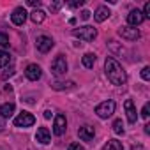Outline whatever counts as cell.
Here are the masks:
<instances>
[{
    "mask_svg": "<svg viewBox=\"0 0 150 150\" xmlns=\"http://www.w3.org/2000/svg\"><path fill=\"white\" fill-rule=\"evenodd\" d=\"M104 71H106L108 80H110L113 85H117V87L125 85L127 74H125V71L122 69V65H120L113 57H108V58H106V62H104Z\"/></svg>",
    "mask_w": 150,
    "mask_h": 150,
    "instance_id": "1",
    "label": "cell"
},
{
    "mask_svg": "<svg viewBox=\"0 0 150 150\" xmlns=\"http://www.w3.org/2000/svg\"><path fill=\"white\" fill-rule=\"evenodd\" d=\"M72 34H74V37H78V39H81V41H85V42H92V41L97 37V30H96L94 27H90V25L74 28Z\"/></svg>",
    "mask_w": 150,
    "mask_h": 150,
    "instance_id": "2",
    "label": "cell"
},
{
    "mask_svg": "<svg viewBox=\"0 0 150 150\" xmlns=\"http://www.w3.org/2000/svg\"><path fill=\"white\" fill-rule=\"evenodd\" d=\"M96 113H97V117L99 118H108V117H111L113 113H115V101H103L101 104H97L96 106Z\"/></svg>",
    "mask_w": 150,
    "mask_h": 150,
    "instance_id": "3",
    "label": "cell"
},
{
    "mask_svg": "<svg viewBox=\"0 0 150 150\" xmlns=\"http://www.w3.org/2000/svg\"><path fill=\"white\" fill-rule=\"evenodd\" d=\"M51 72L55 74V76H64V74L67 72V62H65V57L64 55H58L53 64H51Z\"/></svg>",
    "mask_w": 150,
    "mask_h": 150,
    "instance_id": "4",
    "label": "cell"
},
{
    "mask_svg": "<svg viewBox=\"0 0 150 150\" xmlns=\"http://www.w3.org/2000/svg\"><path fill=\"white\" fill-rule=\"evenodd\" d=\"M35 124V117L28 111H21L16 118H14V125L16 127H30Z\"/></svg>",
    "mask_w": 150,
    "mask_h": 150,
    "instance_id": "5",
    "label": "cell"
},
{
    "mask_svg": "<svg viewBox=\"0 0 150 150\" xmlns=\"http://www.w3.org/2000/svg\"><path fill=\"white\" fill-rule=\"evenodd\" d=\"M35 46H37V50H39L41 53H48V51L55 46V42H53L51 37H48V35H41V37H37Z\"/></svg>",
    "mask_w": 150,
    "mask_h": 150,
    "instance_id": "6",
    "label": "cell"
},
{
    "mask_svg": "<svg viewBox=\"0 0 150 150\" xmlns=\"http://www.w3.org/2000/svg\"><path fill=\"white\" fill-rule=\"evenodd\" d=\"M65 129H67V120H65V115L58 113V115L55 117V124H53V132H55V136H62V134L65 132Z\"/></svg>",
    "mask_w": 150,
    "mask_h": 150,
    "instance_id": "7",
    "label": "cell"
},
{
    "mask_svg": "<svg viewBox=\"0 0 150 150\" xmlns=\"http://www.w3.org/2000/svg\"><path fill=\"white\" fill-rule=\"evenodd\" d=\"M118 35L127 41H136V39H139V30L132 28V27H122V28H118Z\"/></svg>",
    "mask_w": 150,
    "mask_h": 150,
    "instance_id": "8",
    "label": "cell"
},
{
    "mask_svg": "<svg viewBox=\"0 0 150 150\" xmlns=\"http://www.w3.org/2000/svg\"><path fill=\"white\" fill-rule=\"evenodd\" d=\"M25 76H27L30 81H37V80L42 76V71H41V67H39L37 64H30V65H27V69H25Z\"/></svg>",
    "mask_w": 150,
    "mask_h": 150,
    "instance_id": "9",
    "label": "cell"
},
{
    "mask_svg": "<svg viewBox=\"0 0 150 150\" xmlns=\"http://www.w3.org/2000/svg\"><path fill=\"white\" fill-rule=\"evenodd\" d=\"M11 21H13L14 25H18V27L25 25V21H27V11H25L23 7H16V9L13 11V14H11Z\"/></svg>",
    "mask_w": 150,
    "mask_h": 150,
    "instance_id": "10",
    "label": "cell"
},
{
    "mask_svg": "<svg viewBox=\"0 0 150 150\" xmlns=\"http://www.w3.org/2000/svg\"><path fill=\"white\" fill-rule=\"evenodd\" d=\"M143 21H145V18H143V14H141L139 9H132V11L127 14V23H129L132 28H136V27L141 25Z\"/></svg>",
    "mask_w": 150,
    "mask_h": 150,
    "instance_id": "11",
    "label": "cell"
},
{
    "mask_svg": "<svg viewBox=\"0 0 150 150\" xmlns=\"http://www.w3.org/2000/svg\"><path fill=\"white\" fill-rule=\"evenodd\" d=\"M124 108H125V113H127V120H129V124H136L138 115H136V108H134L132 99H127V101L124 103Z\"/></svg>",
    "mask_w": 150,
    "mask_h": 150,
    "instance_id": "12",
    "label": "cell"
},
{
    "mask_svg": "<svg viewBox=\"0 0 150 150\" xmlns=\"http://www.w3.org/2000/svg\"><path fill=\"white\" fill-rule=\"evenodd\" d=\"M110 9L106 7V6H101V7H97L96 9V13H94V20L97 21V23H103V21H106L108 18H110Z\"/></svg>",
    "mask_w": 150,
    "mask_h": 150,
    "instance_id": "13",
    "label": "cell"
},
{
    "mask_svg": "<svg viewBox=\"0 0 150 150\" xmlns=\"http://www.w3.org/2000/svg\"><path fill=\"white\" fill-rule=\"evenodd\" d=\"M78 134H80V138H81L83 141H90V139H94V136H96V129H94L92 125H83V127H80Z\"/></svg>",
    "mask_w": 150,
    "mask_h": 150,
    "instance_id": "14",
    "label": "cell"
},
{
    "mask_svg": "<svg viewBox=\"0 0 150 150\" xmlns=\"http://www.w3.org/2000/svg\"><path fill=\"white\" fill-rule=\"evenodd\" d=\"M35 139L39 143H42V145H48L51 141V134H50V131L46 127H39L37 129V134H35Z\"/></svg>",
    "mask_w": 150,
    "mask_h": 150,
    "instance_id": "15",
    "label": "cell"
},
{
    "mask_svg": "<svg viewBox=\"0 0 150 150\" xmlns=\"http://www.w3.org/2000/svg\"><path fill=\"white\" fill-rule=\"evenodd\" d=\"M13 113H14V104L13 103H6V104L0 106V115H2L4 118L13 117Z\"/></svg>",
    "mask_w": 150,
    "mask_h": 150,
    "instance_id": "16",
    "label": "cell"
},
{
    "mask_svg": "<svg viewBox=\"0 0 150 150\" xmlns=\"http://www.w3.org/2000/svg\"><path fill=\"white\" fill-rule=\"evenodd\" d=\"M72 87H74V81H55V83H51L53 90H69Z\"/></svg>",
    "mask_w": 150,
    "mask_h": 150,
    "instance_id": "17",
    "label": "cell"
},
{
    "mask_svg": "<svg viewBox=\"0 0 150 150\" xmlns=\"http://www.w3.org/2000/svg\"><path fill=\"white\" fill-rule=\"evenodd\" d=\"M44 18H46V13H44V11H41V9H35V11H32V13H30V20H32L34 23H42V21H44Z\"/></svg>",
    "mask_w": 150,
    "mask_h": 150,
    "instance_id": "18",
    "label": "cell"
},
{
    "mask_svg": "<svg viewBox=\"0 0 150 150\" xmlns=\"http://www.w3.org/2000/svg\"><path fill=\"white\" fill-rule=\"evenodd\" d=\"M81 62H83V65H85L87 69H92L94 64H96V55H94V53H85L83 58H81Z\"/></svg>",
    "mask_w": 150,
    "mask_h": 150,
    "instance_id": "19",
    "label": "cell"
},
{
    "mask_svg": "<svg viewBox=\"0 0 150 150\" xmlns=\"http://www.w3.org/2000/svg\"><path fill=\"white\" fill-rule=\"evenodd\" d=\"M103 150H124V145H122L118 139H110V141L103 146Z\"/></svg>",
    "mask_w": 150,
    "mask_h": 150,
    "instance_id": "20",
    "label": "cell"
},
{
    "mask_svg": "<svg viewBox=\"0 0 150 150\" xmlns=\"http://www.w3.org/2000/svg\"><path fill=\"white\" fill-rule=\"evenodd\" d=\"M11 64V55L7 53V51H2L0 50V67H6V65H9Z\"/></svg>",
    "mask_w": 150,
    "mask_h": 150,
    "instance_id": "21",
    "label": "cell"
},
{
    "mask_svg": "<svg viewBox=\"0 0 150 150\" xmlns=\"http://www.w3.org/2000/svg\"><path fill=\"white\" fill-rule=\"evenodd\" d=\"M113 132H115V134H124V122H122L120 118H117V120L113 122Z\"/></svg>",
    "mask_w": 150,
    "mask_h": 150,
    "instance_id": "22",
    "label": "cell"
},
{
    "mask_svg": "<svg viewBox=\"0 0 150 150\" xmlns=\"http://www.w3.org/2000/svg\"><path fill=\"white\" fill-rule=\"evenodd\" d=\"M0 46H2V48H7L9 46V37L4 32H0Z\"/></svg>",
    "mask_w": 150,
    "mask_h": 150,
    "instance_id": "23",
    "label": "cell"
},
{
    "mask_svg": "<svg viewBox=\"0 0 150 150\" xmlns=\"http://www.w3.org/2000/svg\"><path fill=\"white\" fill-rule=\"evenodd\" d=\"M141 78H143L145 81L150 80V67H148V65H145V67L141 69Z\"/></svg>",
    "mask_w": 150,
    "mask_h": 150,
    "instance_id": "24",
    "label": "cell"
},
{
    "mask_svg": "<svg viewBox=\"0 0 150 150\" xmlns=\"http://www.w3.org/2000/svg\"><path fill=\"white\" fill-rule=\"evenodd\" d=\"M148 115H150V104L145 103V106H143V110H141V117H143V118H148Z\"/></svg>",
    "mask_w": 150,
    "mask_h": 150,
    "instance_id": "25",
    "label": "cell"
},
{
    "mask_svg": "<svg viewBox=\"0 0 150 150\" xmlns=\"http://www.w3.org/2000/svg\"><path fill=\"white\" fill-rule=\"evenodd\" d=\"M13 74H14V67H9V69L2 74V78H4V80H7V78H11V76H13Z\"/></svg>",
    "mask_w": 150,
    "mask_h": 150,
    "instance_id": "26",
    "label": "cell"
},
{
    "mask_svg": "<svg viewBox=\"0 0 150 150\" xmlns=\"http://www.w3.org/2000/svg\"><path fill=\"white\" fill-rule=\"evenodd\" d=\"M143 18H150V2H146L145 4V9H143Z\"/></svg>",
    "mask_w": 150,
    "mask_h": 150,
    "instance_id": "27",
    "label": "cell"
},
{
    "mask_svg": "<svg viewBox=\"0 0 150 150\" xmlns=\"http://www.w3.org/2000/svg\"><path fill=\"white\" fill-rule=\"evenodd\" d=\"M67 150H85L80 143H71L69 146H67Z\"/></svg>",
    "mask_w": 150,
    "mask_h": 150,
    "instance_id": "28",
    "label": "cell"
},
{
    "mask_svg": "<svg viewBox=\"0 0 150 150\" xmlns=\"http://www.w3.org/2000/svg\"><path fill=\"white\" fill-rule=\"evenodd\" d=\"M83 6V0H76V2H69V7H81Z\"/></svg>",
    "mask_w": 150,
    "mask_h": 150,
    "instance_id": "29",
    "label": "cell"
},
{
    "mask_svg": "<svg viewBox=\"0 0 150 150\" xmlns=\"http://www.w3.org/2000/svg\"><path fill=\"white\" fill-rule=\"evenodd\" d=\"M60 7H62L60 2H53V4H50V9H51V11H58Z\"/></svg>",
    "mask_w": 150,
    "mask_h": 150,
    "instance_id": "30",
    "label": "cell"
},
{
    "mask_svg": "<svg viewBox=\"0 0 150 150\" xmlns=\"http://www.w3.org/2000/svg\"><path fill=\"white\" fill-rule=\"evenodd\" d=\"M28 6H32V7H39V6H41V0H28Z\"/></svg>",
    "mask_w": 150,
    "mask_h": 150,
    "instance_id": "31",
    "label": "cell"
},
{
    "mask_svg": "<svg viewBox=\"0 0 150 150\" xmlns=\"http://www.w3.org/2000/svg\"><path fill=\"white\" fill-rule=\"evenodd\" d=\"M90 18V13L88 11H81V20H88Z\"/></svg>",
    "mask_w": 150,
    "mask_h": 150,
    "instance_id": "32",
    "label": "cell"
},
{
    "mask_svg": "<svg viewBox=\"0 0 150 150\" xmlns=\"http://www.w3.org/2000/svg\"><path fill=\"white\" fill-rule=\"evenodd\" d=\"M51 115H53V113H51L50 110H46V111H44V118H51Z\"/></svg>",
    "mask_w": 150,
    "mask_h": 150,
    "instance_id": "33",
    "label": "cell"
},
{
    "mask_svg": "<svg viewBox=\"0 0 150 150\" xmlns=\"http://www.w3.org/2000/svg\"><path fill=\"white\" fill-rule=\"evenodd\" d=\"M132 150H143V146L141 145H132Z\"/></svg>",
    "mask_w": 150,
    "mask_h": 150,
    "instance_id": "34",
    "label": "cell"
}]
</instances>
